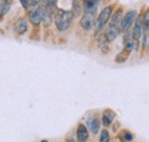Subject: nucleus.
Segmentation results:
<instances>
[{
    "label": "nucleus",
    "instance_id": "23",
    "mask_svg": "<svg viewBox=\"0 0 149 142\" xmlns=\"http://www.w3.org/2000/svg\"><path fill=\"white\" fill-rule=\"evenodd\" d=\"M5 1H7V2H9V3H10V2L13 1V0H5Z\"/></svg>",
    "mask_w": 149,
    "mask_h": 142
},
{
    "label": "nucleus",
    "instance_id": "18",
    "mask_svg": "<svg viewBox=\"0 0 149 142\" xmlns=\"http://www.w3.org/2000/svg\"><path fill=\"white\" fill-rule=\"evenodd\" d=\"M100 142H110V135L107 129H102L100 133Z\"/></svg>",
    "mask_w": 149,
    "mask_h": 142
},
{
    "label": "nucleus",
    "instance_id": "27",
    "mask_svg": "<svg viewBox=\"0 0 149 142\" xmlns=\"http://www.w3.org/2000/svg\"><path fill=\"white\" fill-rule=\"evenodd\" d=\"M0 1H1V0H0Z\"/></svg>",
    "mask_w": 149,
    "mask_h": 142
},
{
    "label": "nucleus",
    "instance_id": "15",
    "mask_svg": "<svg viewBox=\"0 0 149 142\" xmlns=\"http://www.w3.org/2000/svg\"><path fill=\"white\" fill-rule=\"evenodd\" d=\"M9 8H10L9 2H7V1H1L0 2V18H2L6 15V13L9 10Z\"/></svg>",
    "mask_w": 149,
    "mask_h": 142
},
{
    "label": "nucleus",
    "instance_id": "19",
    "mask_svg": "<svg viewBox=\"0 0 149 142\" xmlns=\"http://www.w3.org/2000/svg\"><path fill=\"white\" fill-rule=\"evenodd\" d=\"M123 140L126 142H131L133 140V134L131 132H129V131H125L123 133Z\"/></svg>",
    "mask_w": 149,
    "mask_h": 142
},
{
    "label": "nucleus",
    "instance_id": "9",
    "mask_svg": "<svg viewBox=\"0 0 149 142\" xmlns=\"http://www.w3.org/2000/svg\"><path fill=\"white\" fill-rule=\"evenodd\" d=\"M88 140V128L84 124H79L77 127V141L86 142Z\"/></svg>",
    "mask_w": 149,
    "mask_h": 142
},
{
    "label": "nucleus",
    "instance_id": "24",
    "mask_svg": "<svg viewBox=\"0 0 149 142\" xmlns=\"http://www.w3.org/2000/svg\"><path fill=\"white\" fill-rule=\"evenodd\" d=\"M40 142H48L47 140H42V141H40Z\"/></svg>",
    "mask_w": 149,
    "mask_h": 142
},
{
    "label": "nucleus",
    "instance_id": "17",
    "mask_svg": "<svg viewBox=\"0 0 149 142\" xmlns=\"http://www.w3.org/2000/svg\"><path fill=\"white\" fill-rule=\"evenodd\" d=\"M129 55H130V52H127L126 49H123V52L122 53H119L117 55V57H116V62H119V63H122V62H124V61H126L127 60V57H129Z\"/></svg>",
    "mask_w": 149,
    "mask_h": 142
},
{
    "label": "nucleus",
    "instance_id": "12",
    "mask_svg": "<svg viewBox=\"0 0 149 142\" xmlns=\"http://www.w3.org/2000/svg\"><path fill=\"white\" fill-rule=\"evenodd\" d=\"M122 17H123V9L122 8H118L115 13H112L111 17L109 19V24L110 25H117V26H119V23H120Z\"/></svg>",
    "mask_w": 149,
    "mask_h": 142
},
{
    "label": "nucleus",
    "instance_id": "25",
    "mask_svg": "<svg viewBox=\"0 0 149 142\" xmlns=\"http://www.w3.org/2000/svg\"><path fill=\"white\" fill-rule=\"evenodd\" d=\"M68 142H74V141H68Z\"/></svg>",
    "mask_w": 149,
    "mask_h": 142
},
{
    "label": "nucleus",
    "instance_id": "20",
    "mask_svg": "<svg viewBox=\"0 0 149 142\" xmlns=\"http://www.w3.org/2000/svg\"><path fill=\"white\" fill-rule=\"evenodd\" d=\"M56 2H57V0H45V6L54 9L56 6Z\"/></svg>",
    "mask_w": 149,
    "mask_h": 142
},
{
    "label": "nucleus",
    "instance_id": "6",
    "mask_svg": "<svg viewBox=\"0 0 149 142\" xmlns=\"http://www.w3.org/2000/svg\"><path fill=\"white\" fill-rule=\"evenodd\" d=\"M29 19L33 25H39L42 22V7H38L33 8L30 13H29Z\"/></svg>",
    "mask_w": 149,
    "mask_h": 142
},
{
    "label": "nucleus",
    "instance_id": "3",
    "mask_svg": "<svg viewBox=\"0 0 149 142\" xmlns=\"http://www.w3.org/2000/svg\"><path fill=\"white\" fill-rule=\"evenodd\" d=\"M136 17H138V12H136V10L131 9L129 12H126V14H124L122 19H120L119 30H120L122 32H127V31H130L131 26L134 24Z\"/></svg>",
    "mask_w": 149,
    "mask_h": 142
},
{
    "label": "nucleus",
    "instance_id": "8",
    "mask_svg": "<svg viewBox=\"0 0 149 142\" xmlns=\"http://www.w3.org/2000/svg\"><path fill=\"white\" fill-rule=\"evenodd\" d=\"M86 124H87V128H88L93 134H97V133H99V129H100V119H99L96 116H91V117H88Z\"/></svg>",
    "mask_w": 149,
    "mask_h": 142
},
{
    "label": "nucleus",
    "instance_id": "14",
    "mask_svg": "<svg viewBox=\"0 0 149 142\" xmlns=\"http://www.w3.org/2000/svg\"><path fill=\"white\" fill-rule=\"evenodd\" d=\"M97 1H99V0H81L85 12H92V10H95L96 5H97Z\"/></svg>",
    "mask_w": 149,
    "mask_h": 142
},
{
    "label": "nucleus",
    "instance_id": "4",
    "mask_svg": "<svg viewBox=\"0 0 149 142\" xmlns=\"http://www.w3.org/2000/svg\"><path fill=\"white\" fill-rule=\"evenodd\" d=\"M95 12H85V14L83 15V17L80 18V26L84 30H91L95 24Z\"/></svg>",
    "mask_w": 149,
    "mask_h": 142
},
{
    "label": "nucleus",
    "instance_id": "5",
    "mask_svg": "<svg viewBox=\"0 0 149 142\" xmlns=\"http://www.w3.org/2000/svg\"><path fill=\"white\" fill-rule=\"evenodd\" d=\"M142 31H143V23H142V14L138 15V17L135 19L134 24H133V29H132V38L136 41L140 40L141 36H142Z\"/></svg>",
    "mask_w": 149,
    "mask_h": 142
},
{
    "label": "nucleus",
    "instance_id": "21",
    "mask_svg": "<svg viewBox=\"0 0 149 142\" xmlns=\"http://www.w3.org/2000/svg\"><path fill=\"white\" fill-rule=\"evenodd\" d=\"M41 2H42V0H30V6L29 7L38 8V7H40V3Z\"/></svg>",
    "mask_w": 149,
    "mask_h": 142
},
{
    "label": "nucleus",
    "instance_id": "1",
    "mask_svg": "<svg viewBox=\"0 0 149 142\" xmlns=\"http://www.w3.org/2000/svg\"><path fill=\"white\" fill-rule=\"evenodd\" d=\"M74 12L72 10H64V9H58L55 14V25L58 31H67L74 19Z\"/></svg>",
    "mask_w": 149,
    "mask_h": 142
},
{
    "label": "nucleus",
    "instance_id": "10",
    "mask_svg": "<svg viewBox=\"0 0 149 142\" xmlns=\"http://www.w3.org/2000/svg\"><path fill=\"white\" fill-rule=\"evenodd\" d=\"M53 18V9L47 7V6H42V23L45 26H48L52 22Z\"/></svg>",
    "mask_w": 149,
    "mask_h": 142
},
{
    "label": "nucleus",
    "instance_id": "11",
    "mask_svg": "<svg viewBox=\"0 0 149 142\" xmlns=\"http://www.w3.org/2000/svg\"><path fill=\"white\" fill-rule=\"evenodd\" d=\"M115 112L110 110V109H107V110H104L103 111V113H102V124L104 127H108V126H110L112 123V120L115 119Z\"/></svg>",
    "mask_w": 149,
    "mask_h": 142
},
{
    "label": "nucleus",
    "instance_id": "7",
    "mask_svg": "<svg viewBox=\"0 0 149 142\" xmlns=\"http://www.w3.org/2000/svg\"><path fill=\"white\" fill-rule=\"evenodd\" d=\"M119 32H120V30H119V26H117V25H108V28H107V30H106V32H104V37H106V40L109 42V41H112V40H115L118 35H119Z\"/></svg>",
    "mask_w": 149,
    "mask_h": 142
},
{
    "label": "nucleus",
    "instance_id": "26",
    "mask_svg": "<svg viewBox=\"0 0 149 142\" xmlns=\"http://www.w3.org/2000/svg\"><path fill=\"white\" fill-rule=\"evenodd\" d=\"M148 36H149V30H148Z\"/></svg>",
    "mask_w": 149,
    "mask_h": 142
},
{
    "label": "nucleus",
    "instance_id": "22",
    "mask_svg": "<svg viewBox=\"0 0 149 142\" xmlns=\"http://www.w3.org/2000/svg\"><path fill=\"white\" fill-rule=\"evenodd\" d=\"M19 2L22 3V6H23L25 9H28L29 6H30V0H19Z\"/></svg>",
    "mask_w": 149,
    "mask_h": 142
},
{
    "label": "nucleus",
    "instance_id": "16",
    "mask_svg": "<svg viewBox=\"0 0 149 142\" xmlns=\"http://www.w3.org/2000/svg\"><path fill=\"white\" fill-rule=\"evenodd\" d=\"M142 23H143V29L145 30H149V7L142 13Z\"/></svg>",
    "mask_w": 149,
    "mask_h": 142
},
{
    "label": "nucleus",
    "instance_id": "13",
    "mask_svg": "<svg viewBox=\"0 0 149 142\" xmlns=\"http://www.w3.org/2000/svg\"><path fill=\"white\" fill-rule=\"evenodd\" d=\"M28 30V23H26V19L24 18H19V21L16 22L15 24V31L19 33V35H24Z\"/></svg>",
    "mask_w": 149,
    "mask_h": 142
},
{
    "label": "nucleus",
    "instance_id": "2",
    "mask_svg": "<svg viewBox=\"0 0 149 142\" xmlns=\"http://www.w3.org/2000/svg\"><path fill=\"white\" fill-rule=\"evenodd\" d=\"M112 12H113V5H109L101 10V13L95 19V24H94L96 32H100L106 28V25L108 24L109 19L111 17Z\"/></svg>",
    "mask_w": 149,
    "mask_h": 142
}]
</instances>
